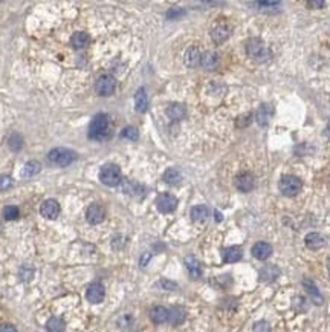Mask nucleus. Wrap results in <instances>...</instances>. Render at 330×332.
<instances>
[{
    "label": "nucleus",
    "mask_w": 330,
    "mask_h": 332,
    "mask_svg": "<svg viewBox=\"0 0 330 332\" xmlns=\"http://www.w3.org/2000/svg\"><path fill=\"white\" fill-rule=\"evenodd\" d=\"M109 117L105 113H98L90 121L89 126V138L90 140H104L109 135Z\"/></svg>",
    "instance_id": "1"
},
{
    "label": "nucleus",
    "mask_w": 330,
    "mask_h": 332,
    "mask_svg": "<svg viewBox=\"0 0 330 332\" xmlns=\"http://www.w3.org/2000/svg\"><path fill=\"white\" fill-rule=\"evenodd\" d=\"M246 54L255 60L259 63H263V61L269 60L271 57V51L268 49V46L264 45V41L260 38H249L246 41Z\"/></svg>",
    "instance_id": "2"
},
{
    "label": "nucleus",
    "mask_w": 330,
    "mask_h": 332,
    "mask_svg": "<svg viewBox=\"0 0 330 332\" xmlns=\"http://www.w3.org/2000/svg\"><path fill=\"white\" fill-rule=\"evenodd\" d=\"M48 158L52 164L58 165V167H68V165H70L77 159V153L65 147H58V149H52L48 155Z\"/></svg>",
    "instance_id": "3"
},
{
    "label": "nucleus",
    "mask_w": 330,
    "mask_h": 332,
    "mask_svg": "<svg viewBox=\"0 0 330 332\" xmlns=\"http://www.w3.org/2000/svg\"><path fill=\"white\" fill-rule=\"evenodd\" d=\"M100 179L104 185L107 187H116L120 185L122 181V175L118 165L115 164H105L104 167L100 170Z\"/></svg>",
    "instance_id": "4"
},
{
    "label": "nucleus",
    "mask_w": 330,
    "mask_h": 332,
    "mask_svg": "<svg viewBox=\"0 0 330 332\" xmlns=\"http://www.w3.org/2000/svg\"><path fill=\"white\" fill-rule=\"evenodd\" d=\"M301 181L296 178V176H292V175H286L283 176V178L280 179V192L284 194V196H289V198H292V196L298 194L301 190Z\"/></svg>",
    "instance_id": "5"
},
{
    "label": "nucleus",
    "mask_w": 330,
    "mask_h": 332,
    "mask_svg": "<svg viewBox=\"0 0 330 332\" xmlns=\"http://www.w3.org/2000/svg\"><path fill=\"white\" fill-rule=\"evenodd\" d=\"M115 89H116V80H115V77H112L109 74L101 75L97 80V83H95V90H97V93L101 97L112 95Z\"/></svg>",
    "instance_id": "6"
},
{
    "label": "nucleus",
    "mask_w": 330,
    "mask_h": 332,
    "mask_svg": "<svg viewBox=\"0 0 330 332\" xmlns=\"http://www.w3.org/2000/svg\"><path fill=\"white\" fill-rule=\"evenodd\" d=\"M156 207H157V210L161 211V213H172V211L176 210L177 199L174 198L173 194H170V193L159 194L157 199H156Z\"/></svg>",
    "instance_id": "7"
},
{
    "label": "nucleus",
    "mask_w": 330,
    "mask_h": 332,
    "mask_svg": "<svg viewBox=\"0 0 330 332\" xmlns=\"http://www.w3.org/2000/svg\"><path fill=\"white\" fill-rule=\"evenodd\" d=\"M105 297V289L100 282L90 283L86 289V298L90 303H101Z\"/></svg>",
    "instance_id": "8"
},
{
    "label": "nucleus",
    "mask_w": 330,
    "mask_h": 332,
    "mask_svg": "<svg viewBox=\"0 0 330 332\" xmlns=\"http://www.w3.org/2000/svg\"><path fill=\"white\" fill-rule=\"evenodd\" d=\"M236 187H237V190H240L243 193L251 192L255 187V176L249 172L240 173L236 178Z\"/></svg>",
    "instance_id": "9"
},
{
    "label": "nucleus",
    "mask_w": 330,
    "mask_h": 332,
    "mask_svg": "<svg viewBox=\"0 0 330 332\" xmlns=\"http://www.w3.org/2000/svg\"><path fill=\"white\" fill-rule=\"evenodd\" d=\"M104 217H105V210L100 204H92L86 211V219L92 225L101 224L104 221Z\"/></svg>",
    "instance_id": "10"
},
{
    "label": "nucleus",
    "mask_w": 330,
    "mask_h": 332,
    "mask_svg": "<svg viewBox=\"0 0 330 332\" xmlns=\"http://www.w3.org/2000/svg\"><path fill=\"white\" fill-rule=\"evenodd\" d=\"M40 213L46 219H55L60 213V205L55 199H46L40 205Z\"/></svg>",
    "instance_id": "11"
},
{
    "label": "nucleus",
    "mask_w": 330,
    "mask_h": 332,
    "mask_svg": "<svg viewBox=\"0 0 330 332\" xmlns=\"http://www.w3.org/2000/svg\"><path fill=\"white\" fill-rule=\"evenodd\" d=\"M272 113H274V107L271 105H261L259 107L257 113H255V121L259 122V126L266 127L271 121Z\"/></svg>",
    "instance_id": "12"
},
{
    "label": "nucleus",
    "mask_w": 330,
    "mask_h": 332,
    "mask_svg": "<svg viewBox=\"0 0 330 332\" xmlns=\"http://www.w3.org/2000/svg\"><path fill=\"white\" fill-rule=\"evenodd\" d=\"M220 63V58L216 52H212V51H208V52L202 54L200 57V66L207 69V70H214Z\"/></svg>",
    "instance_id": "13"
},
{
    "label": "nucleus",
    "mask_w": 330,
    "mask_h": 332,
    "mask_svg": "<svg viewBox=\"0 0 330 332\" xmlns=\"http://www.w3.org/2000/svg\"><path fill=\"white\" fill-rule=\"evenodd\" d=\"M303 286L306 288V291H307L309 297H311V300H312V302H313L315 305H318V306H319V305H323L324 298H323L321 293H319V289L316 288V285L312 282V280L306 279L304 282H303Z\"/></svg>",
    "instance_id": "14"
},
{
    "label": "nucleus",
    "mask_w": 330,
    "mask_h": 332,
    "mask_svg": "<svg viewBox=\"0 0 330 332\" xmlns=\"http://www.w3.org/2000/svg\"><path fill=\"white\" fill-rule=\"evenodd\" d=\"M185 317H187V313H185V308H182V306L176 305V306L168 309V321L173 326H177L180 323H184Z\"/></svg>",
    "instance_id": "15"
},
{
    "label": "nucleus",
    "mask_w": 330,
    "mask_h": 332,
    "mask_svg": "<svg viewBox=\"0 0 330 332\" xmlns=\"http://www.w3.org/2000/svg\"><path fill=\"white\" fill-rule=\"evenodd\" d=\"M272 253V246L266 242H257L252 246V256L259 261H266Z\"/></svg>",
    "instance_id": "16"
},
{
    "label": "nucleus",
    "mask_w": 330,
    "mask_h": 332,
    "mask_svg": "<svg viewBox=\"0 0 330 332\" xmlns=\"http://www.w3.org/2000/svg\"><path fill=\"white\" fill-rule=\"evenodd\" d=\"M243 253L239 246H228L225 250L222 251V259L225 263H234V262H239L242 259Z\"/></svg>",
    "instance_id": "17"
},
{
    "label": "nucleus",
    "mask_w": 330,
    "mask_h": 332,
    "mask_svg": "<svg viewBox=\"0 0 330 332\" xmlns=\"http://www.w3.org/2000/svg\"><path fill=\"white\" fill-rule=\"evenodd\" d=\"M280 276V269L275 265H266L260 269L259 277L261 282H274V280Z\"/></svg>",
    "instance_id": "18"
},
{
    "label": "nucleus",
    "mask_w": 330,
    "mask_h": 332,
    "mask_svg": "<svg viewBox=\"0 0 330 332\" xmlns=\"http://www.w3.org/2000/svg\"><path fill=\"white\" fill-rule=\"evenodd\" d=\"M200 57H202V54H200L199 48L191 46L187 49V52L184 55V61L188 68H196L197 65H200Z\"/></svg>",
    "instance_id": "19"
},
{
    "label": "nucleus",
    "mask_w": 330,
    "mask_h": 332,
    "mask_svg": "<svg viewBox=\"0 0 330 332\" xmlns=\"http://www.w3.org/2000/svg\"><path fill=\"white\" fill-rule=\"evenodd\" d=\"M148 315H150V320L153 321V323L161 325L168 320V309L164 306H153L150 309V313H148Z\"/></svg>",
    "instance_id": "20"
},
{
    "label": "nucleus",
    "mask_w": 330,
    "mask_h": 332,
    "mask_svg": "<svg viewBox=\"0 0 330 332\" xmlns=\"http://www.w3.org/2000/svg\"><path fill=\"white\" fill-rule=\"evenodd\" d=\"M185 266L188 269V274L191 279H199L202 276V266L196 257H193V256L185 257Z\"/></svg>",
    "instance_id": "21"
},
{
    "label": "nucleus",
    "mask_w": 330,
    "mask_h": 332,
    "mask_svg": "<svg viewBox=\"0 0 330 332\" xmlns=\"http://www.w3.org/2000/svg\"><path fill=\"white\" fill-rule=\"evenodd\" d=\"M304 242H306V246L311 248V250H319V248H323L326 245L324 237L321 234H318V233H309L306 236Z\"/></svg>",
    "instance_id": "22"
},
{
    "label": "nucleus",
    "mask_w": 330,
    "mask_h": 332,
    "mask_svg": "<svg viewBox=\"0 0 330 332\" xmlns=\"http://www.w3.org/2000/svg\"><path fill=\"white\" fill-rule=\"evenodd\" d=\"M231 34V29L226 25H219L211 31V38L216 41V43H223L225 40H228Z\"/></svg>",
    "instance_id": "23"
},
{
    "label": "nucleus",
    "mask_w": 330,
    "mask_h": 332,
    "mask_svg": "<svg viewBox=\"0 0 330 332\" xmlns=\"http://www.w3.org/2000/svg\"><path fill=\"white\" fill-rule=\"evenodd\" d=\"M90 41V37L86 34V33H75L72 37H70V45L73 49H84Z\"/></svg>",
    "instance_id": "24"
},
{
    "label": "nucleus",
    "mask_w": 330,
    "mask_h": 332,
    "mask_svg": "<svg viewBox=\"0 0 330 332\" xmlns=\"http://www.w3.org/2000/svg\"><path fill=\"white\" fill-rule=\"evenodd\" d=\"M147 106H148L147 93H145V89L141 87V89H138V92L135 93V109H136V112L144 113L147 110Z\"/></svg>",
    "instance_id": "25"
},
{
    "label": "nucleus",
    "mask_w": 330,
    "mask_h": 332,
    "mask_svg": "<svg viewBox=\"0 0 330 332\" xmlns=\"http://www.w3.org/2000/svg\"><path fill=\"white\" fill-rule=\"evenodd\" d=\"M185 107L182 105H179V103H176V105H170L168 109H167V115L168 118H172L173 121H179V120H182L185 117Z\"/></svg>",
    "instance_id": "26"
},
{
    "label": "nucleus",
    "mask_w": 330,
    "mask_h": 332,
    "mask_svg": "<svg viewBox=\"0 0 330 332\" xmlns=\"http://www.w3.org/2000/svg\"><path fill=\"white\" fill-rule=\"evenodd\" d=\"M208 209L205 205H196L191 209V219H193L194 222H205L208 219Z\"/></svg>",
    "instance_id": "27"
},
{
    "label": "nucleus",
    "mask_w": 330,
    "mask_h": 332,
    "mask_svg": "<svg viewBox=\"0 0 330 332\" xmlns=\"http://www.w3.org/2000/svg\"><path fill=\"white\" fill-rule=\"evenodd\" d=\"M40 170H41V164L38 161H28L22 170V176L23 178H33Z\"/></svg>",
    "instance_id": "28"
},
{
    "label": "nucleus",
    "mask_w": 330,
    "mask_h": 332,
    "mask_svg": "<svg viewBox=\"0 0 330 332\" xmlns=\"http://www.w3.org/2000/svg\"><path fill=\"white\" fill-rule=\"evenodd\" d=\"M46 331L48 332H63L65 331V321L60 317H51L46 321Z\"/></svg>",
    "instance_id": "29"
},
{
    "label": "nucleus",
    "mask_w": 330,
    "mask_h": 332,
    "mask_svg": "<svg viewBox=\"0 0 330 332\" xmlns=\"http://www.w3.org/2000/svg\"><path fill=\"white\" fill-rule=\"evenodd\" d=\"M164 181L168 185H176V184H179L180 181H182V175H180V172L177 169H168L164 173Z\"/></svg>",
    "instance_id": "30"
},
{
    "label": "nucleus",
    "mask_w": 330,
    "mask_h": 332,
    "mask_svg": "<svg viewBox=\"0 0 330 332\" xmlns=\"http://www.w3.org/2000/svg\"><path fill=\"white\" fill-rule=\"evenodd\" d=\"M8 146H9V149H11L13 152L22 150V147H23V138L20 137L18 133H13L11 137H9V140H8Z\"/></svg>",
    "instance_id": "31"
},
{
    "label": "nucleus",
    "mask_w": 330,
    "mask_h": 332,
    "mask_svg": "<svg viewBox=\"0 0 330 332\" xmlns=\"http://www.w3.org/2000/svg\"><path fill=\"white\" fill-rule=\"evenodd\" d=\"M34 274H35V269L31 265H23L22 268L18 269V276H20V279L23 280V282H29V280H33Z\"/></svg>",
    "instance_id": "32"
},
{
    "label": "nucleus",
    "mask_w": 330,
    "mask_h": 332,
    "mask_svg": "<svg viewBox=\"0 0 330 332\" xmlns=\"http://www.w3.org/2000/svg\"><path fill=\"white\" fill-rule=\"evenodd\" d=\"M20 216V211L16 205H6L3 209V217L6 221H16Z\"/></svg>",
    "instance_id": "33"
},
{
    "label": "nucleus",
    "mask_w": 330,
    "mask_h": 332,
    "mask_svg": "<svg viewBox=\"0 0 330 332\" xmlns=\"http://www.w3.org/2000/svg\"><path fill=\"white\" fill-rule=\"evenodd\" d=\"M121 137L122 138H127L130 141H136L138 138H139V133H138V130L135 127H125L122 132H121Z\"/></svg>",
    "instance_id": "34"
},
{
    "label": "nucleus",
    "mask_w": 330,
    "mask_h": 332,
    "mask_svg": "<svg viewBox=\"0 0 330 332\" xmlns=\"http://www.w3.org/2000/svg\"><path fill=\"white\" fill-rule=\"evenodd\" d=\"M271 326L268 325V321H257V323L254 325V332H269Z\"/></svg>",
    "instance_id": "35"
},
{
    "label": "nucleus",
    "mask_w": 330,
    "mask_h": 332,
    "mask_svg": "<svg viewBox=\"0 0 330 332\" xmlns=\"http://www.w3.org/2000/svg\"><path fill=\"white\" fill-rule=\"evenodd\" d=\"M185 14V11H184V9L182 8H177V6H174V8H172V9H170V11L167 13V17L168 18H177V17H180V16H184Z\"/></svg>",
    "instance_id": "36"
},
{
    "label": "nucleus",
    "mask_w": 330,
    "mask_h": 332,
    "mask_svg": "<svg viewBox=\"0 0 330 332\" xmlns=\"http://www.w3.org/2000/svg\"><path fill=\"white\" fill-rule=\"evenodd\" d=\"M13 185V179L9 176H0V192L6 190Z\"/></svg>",
    "instance_id": "37"
},
{
    "label": "nucleus",
    "mask_w": 330,
    "mask_h": 332,
    "mask_svg": "<svg viewBox=\"0 0 330 332\" xmlns=\"http://www.w3.org/2000/svg\"><path fill=\"white\" fill-rule=\"evenodd\" d=\"M294 308L296 309V311H306V300L303 298V297H295L294 298Z\"/></svg>",
    "instance_id": "38"
},
{
    "label": "nucleus",
    "mask_w": 330,
    "mask_h": 332,
    "mask_svg": "<svg viewBox=\"0 0 330 332\" xmlns=\"http://www.w3.org/2000/svg\"><path fill=\"white\" fill-rule=\"evenodd\" d=\"M306 5H307V8L319 9V8H324L326 6V2H324V0H309Z\"/></svg>",
    "instance_id": "39"
},
{
    "label": "nucleus",
    "mask_w": 330,
    "mask_h": 332,
    "mask_svg": "<svg viewBox=\"0 0 330 332\" xmlns=\"http://www.w3.org/2000/svg\"><path fill=\"white\" fill-rule=\"evenodd\" d=\"M159 286H162L164 289H168V291H173V289H177V285L174 282H170V280L162 279L161 282H159Z\"/></svg>",
    "instance_id": "40"
},
{
    "label": "nucleus",
    "mask_w": 330,
    "mask_h": 332,
    "mask_svg": "<svg viewBox=\"0 0 330 332\" xmlns=\"http://www.w3.org/2000/svg\"><path fill=\"white\" fill-rule=\"evenodd\" d=\"M251 120H252V115H251V113H246V115H243V117H240V118L237 120V126H239V127L248 126V124L251 122Z\"/></svg>",
    "instance_id": "41"
},
{
    "label": "nucleus",
    "mask_w": 330,
    "mask_h": 332,
    "mask_svg": "<svg viewBox=\"0 0 330 332\" xmlns=\"http://www.w3.org/2000/svg\"><path fill=\"white\" fill-rule=\"evenodd\" d=\"M132 323H133V318H132L130 315H124V317H121V318H120V321H118V325H120L122 329L129 328Z\"/></svg>",
    "instance_id": "42"
},
{
    "label": "nucleus",
    "mask_w": 330,
    "mask_h": 332,
    "mask_svg": "<svg viewBox=\"0 0 330 332\" xmlns=\"http://www.w3.org/2000/svg\"><path fill=\"white\" fill-rule=\"evenodd\" d=\"M0 332H18V331H17L16 326H13V325L3 323V325H0Z\"/></svg>",
    "instance_id": "43"
},
{
    "label": "nucleus",
    "mask_w": 330,
    "mask_h": 332,
    "mask_svg": "<svg viewBox=\"0 0 330 332\" xmlns=\"http://www.w3.org/2000/svg\"><path fill=\"white\" fill-rule=\"evenodd\" d=\"M150 253H145L144 256H142V259H141V266H145V263L148 262V261H150Z\"/></svg>",
    "instance_id": "44"
},
{
    "label": "nucleus",
    "mask_w": 330,
    "mask_h": 332,
    "mask_svg": "<svg viewBox=\"0 0 330 332\" xmlns=\"http://www.w3.org/2000/svg\"><path fill=\"white\" fill-rule=\"evenodd\" d=\"M326 135H327V137L330 138V121H329V124H327V127H326Z\"/></svg>",
    "instance_id": "45"
},
{
    "label": "nucleus",
    "mask_w": 330,
    "mask_h": 332,
    "mask_svg": "<svg viewBox=\"0 0 330 332\" xmlns=\"http://www.w3.org/2000/svg\"><path fill=\"white\" fill-rule=\"evenodd\" d=\"M216 221H222V217H220V213L216 211Z\"/></svg>",
    "instance_id": "46"
},
{
    "label": "nucleus",
    "mask_w": 330,
    "mask_h": 332,
    "mask_svg": "<svg viewBox=\"0 0 330 332\" xmlns=\"http://www.w3.org/2000/svg\"><path fill=\"white\" fill-rule=\"evenodd\" d=\"M329 273H330V262H329Z\"/></svg>",
    "instance_id": "47"
}]
</instances>
